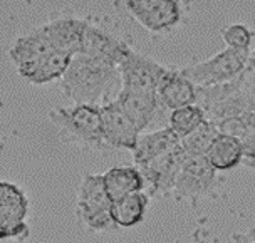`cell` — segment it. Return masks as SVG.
I'll use <instances>...</instances> for the list:
<instances>
[{
	"instance_id": "1",
	"label": "cell",
	"mask_w": 255,
	"mask_h": 243,
	"mask_svg": "<svg viewBox=\"0 0 255 243\" xmlns=\"http://www.w3.org/2000/svg\"><path fill=\"white\" fill-rule=\"evenodd\" d=\"M121 77L118 67L98 59L76 54L61 77V89L74 104H106L109 96L118 94Z\"/></svg>"
},
{
	"instance_id": "2",
	"label": "cell",
	"mask_w": 255,
	"mask_h": 243,
	"mask_svg": "<svg viewBox=\"0 0 255 243\" xmlns=\"http://www.w3.org/2000/svg\"><path fill=\"white\" fill-rule=\"evenodd\" d=\"M49 119L57 127L64 141L89 149H106L101 127V106L74 104L71 108H54Z\"/></svg>"
},
{
	"instance_id": "3",
	"label": "cell",
	"mask_w": 255,
	"mask_h": 243,
	"mask_svg": "<svg viewBox=\"0 0 255 243\" xmlns=\"http://www.w3.org/2000/svg\"><path fill=\"white\" fill-rule=\"evenodd\" d=\"M250 50H237L225 47L215 56L190 66L180 67L181 74L193 82L197 88L220 84L235 79L244 71H247V59Z\"/></svg>"
},
{
	"instance_id": "4",
	"label": "cell",
	"mask_w": 255,
	"mask_h": 243,
	"mask_svg": "<svg viewBox=\"0 0 255 243\" xmlns=\"http://www.w3.org/2000/svg\"><path fill=\"white\" fill-rule=\"evenodd\" d=\"M113 200L104 188L103 175H88L77 191V217L89 230L109 232L116 230L109 208Z\"/></svg>"
},
{
	"instance_id": "5",
	"label": "cell",
	"mask_w": 255,
	"mask_h": 243,
	"mask_svg": "<svg viewBox=\"0 0 255 243\" xmlns=\"http://www.w3.org/2000/svg\"><path fill=\"white\" fill-rule=\"evenodd\" d=\"M218 185V171L208 163L207 156H186L173 191L178 195V198L198 201L205 196H215Z\"/></svg>"
},
{
	"instance_id": "6",
	"label": "cell",
	"mask_w": 255,
	"mask_h": 243,
	"mask_svg": "<svg viewBox=\"0 0 255 243\" xmlns=\"http://www.w3.org/2000/svg\"><path fill=\"white\" fill-rule=\"evenodd\" d=\"M29 200L17 185L0 181V240H24L29 235L27 227Z\"/></svg>"
},
{
	"instance_id": "7",
	"label": "cell",
	"mask_w": 255,
	"mask_h": 243,
	"mask_svg": "<svg viewBox=\"0 0 255 243\" xmlns=\"http://www.w3.org/2000/svg\"><path fill=\"white\" fill-rule=\"evenodd\" d=\"M165 71L166 66H161L144 54L136 52L134 49L118 66L121 88L141 93H156V86Z\"/></svg>"
},
{
	"instance_id": "8",
	"label": "cell",
	"mask_w": 255,
	"mask_h": 243,
	"mask_svg": "<svg viewBox=\"0 0 255 243\" xmlns=\"http://www.w3.org/2000/svg\"><path fill=\"white\" fill-rule=\"evenodd\" d=\"M186 159V153L178 144L170 153L159 156L146 164L136 166L143 176L144 188L149 191V195H168L175 188L176 176H178L181 164Z\"/></svg>"
},
{
	"instance_id": "9",
	"label": "cell",
	"mask_w": 255,
	"mask_h": 243,
	"mask_svg": "<svg viewBox=\"0 0 255 243\" xmlns=\"http://www.w3.org/2000/svg\"><path fill=\"white\" fill-rule=\"evenodd\" d=\"M131 50H133V47L129 44L113 35L111 32L88 24L84 29L79 54L98 59V61L106 62L113 67H118Z\"/></svg>"
},
{
	"instance_id": "10",
	"label": "cell",
	"mask_w": 255,
	"mask_h": 243,
	"mask_svg": "<svg viewBox=\"0 0 255 243\" xmlns=\"http://www.w3.org/2000/svg\"><path fill=\"white\" fill-rule=\"evenodd\" d=\"M101 127L103 139L108 148L133 151L138 141L139 131L136 129L131 119L123 113L115 101L101 104Z\"/></svg>"
},
{
	"instance_id": "11",
	"label": "cell",
	"mask_w": 255,
	"mask_h": 243,
	"mask_svg": "<svg viewBox=\"0 0 255 243\" xmlns=\"http://www.w3.org/2000/svg\"><path fill=\"white\" fill-rule=\"evenodd\" d=\"M52 50L54 49L45 37L42 27H35V29L15 39V42L8 50V59L15 66L17 72L25 79L32 69L35 67V64L47 54H51Z\"/></svg>"
},
{
	"instance_id": "12",
	"label": "cell",
	"mask_w": 255,
	"mask_h": 243,
	"mask_svg": "<svg viewBox=\"0 0 255 243\" xmlns=\"http://www.w3.org/2000/svg\"><path fill=\"white\" fill-rule=\"evenodd\" d=\"M88 24L89 20L74 15H56L40 27L54 50L76 56L79 54L84 29Z\"/></svg>"
},
{
	"instance_id": "13",
	"label": "cell",
	"mask_w": 255,
	"mask_h": 243,
	"mask_svg": "<svg viewBox=\"0 0 255 243\" xmlns=\"http://www.w3.org/2000/svg\"><path fill=\"white\" fill-rule=\"evenodd\" d=\"M159 106L165 109H178L197 103V86L181 74L180 67H166L156 86Z\"/></svg>"
},
{
	"instance_id": "14",
	"label": "cell",
	"mask_w": 255,
	"mask_h": 243,
	"mask_svg": "<svg viewBox=\"0 0 255 243\" xmlns=\"http://www.w3.org/2000/svg\"><path fill=\"white\" fill-rule=\"evenodd\" d=\"M115 103L123 109V113L131 119V122L139 132H143L156 118L161 109L156 93H141V91L120 89Z\"/></svg>"
},
{
	"instance_id": "15",
	"label": "cell",
	"mask_w": 255,
	"mask_h": 243,
	"mask_svg": "<svg viewBox=\"0 0 255 243\" xmlns=\"http://www.w3.org/2000/svg\"><path fill=\"white\" fill-rule=\"evenodd\" d=\"M188 12L190 0H161L158 7L139 25L151 34L165 35L183 24Z\"/></svg>"
},
{
	"instance_id": "16",
	"label": "cell",
	"mask_w": 255,
	"mask_h": 243,
	"mask_svg": "<svg viewBox=\"0 0 255 243\" xmlns=\"http://www.w3.org/2000/svg\"><path fill=\"white\" fill-rule=\"evenodd\" d=\"M178 144H180V137L170 127L138 136V141H136V146L133 149L134 166H141V164L153 161V159L159 158V156L170 153Z\"/></svg>"
},
{
	"instance_id": "17",
	"label": "cell",
	"mask_w": 255,
	"mask_h": 243,
	"mask_svg": "<svg viewBox=\"0 0 255 243\" xmlns=\"http://www.w3.org/2000/svg\"><path fill=\"white\" fill-rule=\"evenodd\" d=\"M149 196L143 191H136L115 200L109 208L113 222L118 228H131L139 222H143L144 213L148 210Z\"/></svg>"
},
{
	"instance_id": "18",
	"label": "cell",
	"mask_w": 255,
	"mask_h": 243,
	"mask_svg": "<svg viewBox=\"0 0 255 243\" xmlns=\"http://www.w3.org/2000/svg\"><path fill=\"white\" fill-rule=\"evenodd\" d=\"M255 109V94L250 89L249 82L244 86L242 89H239L237 93H234L230 98H227L225 101L218 103L217 106H213L210 109L203 113L205 121H210L213 124L223 121V119L229 118H240L245 113L254 111Z\"/></svg>"
},
{
	"instance_id": "19",
	"label": "cell",
	"mask_w": 255,
	"mask_h": 243,
	"mask_svg": "<svg viewBox=\"0 0 255 243\" xmlns=\"http://www.w3.org/2000/svg\"><path fill=\"white\" fill-rule=\"evenodd\" d=\"M104 188L113 201L123 196L144 190L143 176L136 166H116L103 175Z\"/></svg>"
},
{
	"instance_id": "20",
	"label": "cell",
	"mask_w": 255,
	"mask_h": 243,
	"mask_svg": "<svg viewBox=\"0 0 255 243\" xmlns=\"http://www.w3.org/2000/svg\"><path fill=\"white\" fill-rule=\"evenodd\" d=\"M207 159L217 171H227V169L239 166L242 163L240 141L225 134H218L208 149Z\"/></svg>"
},
{
	"instance_id": "21",
	"label": "cell",
	"mask_w": 255,
	"mask_h": 243,
	"mask_svg": "<svg viewBox=\"0 0 255 243\" xmlns=\"http://www.w3.org/2000/svg\"><path fill=\"white\" fill-rule=\"evenodd\" d=\"M71 59V54L52 50L51 54H47V56L42 57L35 64V67L30 71V74L25 77V81L35 86H42L56 79H61L64 72H66V69L69 67Z\"/></svg>"
},
{
	"instance_id": "22",
	"label": "cell",
	"mask_w": 255,
	"mask_h": 243,
	"mask_svg": "<svg viewBox=\"0 0 255 243\" xmlns=\"http://www.w3.org/2000/svg\"><path fill=\"white\" fill-rule=\"evenodd\" d=\"M218 136V131L213 122L203 121L198 127H195L190 134L180 139V146L186 156H207L212 143Z\"/></svg>"
},
{
	"instance_id": "23",
	"label": "cell",
	"mask_w": 255,
	"mask_h": 243,
	"mask_svg": "<svg viewBox=\"0 0 255 243\" xmlns=\"http://www.w3.org/2000/svg\"><path fill=\"white\" fill-rule=\"evenodd\" d=\"M203 121H205V116H203L202 109H200L197 104H190V106H183V108L170 111V116H168V127L181 139V137H185L186 134H190L195 127H198Z\"/></svg>"
},
{
	"instance_id": "24",
	"label": "cell",
	"mask_w": 255,
	"mask_h": 243,
	"mask_svg": "<svg viewBox=\"0 0 255 243\" xmlns=\"http://www.w3.org/2000/svg\"><path fill=\"white\" fill-rule=\"evenodd\" d=\"M223 42L227 47L237 50H249L254 39V30L245 24H232L225 25L220 30Z\"/></svg>"
},
{
	"instance_id": "25",
	"label": "cell",
	"mask_w": 255,
	"mask_h": 243,
	"mask_svg": "<svg viewBox=\"0 0 255 243\" xmlns=\"http://www.w3.org/2000/svg\"><path fill=\"white\" fill-rule=\"evenodd\" d=\"M161 0H121V7L128 15L141 24L151 13Z\"/></svg>"
},
{
	"instance_id": "26",
	"label": "cell",
	"mask_w": 255,
	"mask_h": 243,
	"mask_svg": "<svg viewBox=\"0 0 255 243\" xmlns=\"http://www.w3.org/2000/svg\"><path fill=\"white\" fill-rule=\"evenodd\" d=\"M218 134H225L230 137H235V139H242V137L250 132L247 129V126L244 124L242 118H229V119H223V121L217 122L215 124Z\"/></svg>"
},
{
	"instance_id": "27",
	"label": "cell",
	"mask_w": 255,
	"mask_h": 243,
	"mask_svg": "<svg viewBox=\"0 0 255 243\" xmlns=\"http://www.w3.org/2000/svg\"><path fill=\"white\" fill-rule=\"evenodd\" d=\"M240 148H242V163L247 168H255V132H247L240 139Z\"/></svg>"
},
{
	"instance_id": "28",
	"label": "cell",
	"mask_w": 255,
	"mask_h": 243,
	"mask_svg": "<svg viewBox=\"0 0 255 243\" xmlns=\"http://www.w3.org/2000/svg\"><path fill=\"white\" fill-rule=\"evenodd\" d=\"M234 240L237 243H255V228L245 233H237V235H234Z\"/></svg>"
},
{
	"instance_id": "29",
	"label": "cell",
	"mask_w": 255,
	"mask_h": 243,
	"mask_svg": "<svg viewBox=\"0 0 255 243\" xmlns=\"http://www.w3.org/2000/svg\"><path fill=\"white\" fill-rule=\"evenodd\" d=\"M240 118H242L244 124L247 126V129L250 132H255V109H254V111L245 113L244 116H240Z\"/></svg>"
},
{
	"instance_id": "30",
	"label": "cell",
	"mask_w": 255,
	"mask_h": 243,
	"mask_svg": "<svg viewBox=\"0 0 255 243\" xmlns=\"http://www.w3.org/2000/svg\"><path fill=\"white\" fill-rule=\"evenodd\" d=\"M247 69L249 71L255 72V49L252 52H249V59H247Z\"/></svg>"
}]
</instances>
